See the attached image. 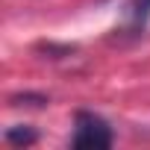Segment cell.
I'll return each mask as SVG.
<instances>
[{"label": "cell", "mask_w": 150, "mask_h": 150, "mask_svg": "<svg viewBox=\"0 0 150 150\" xmlns=\"http://www.w3.org/2000/svg\"><path fill=\"white\" fill-rule=\"evenodd\" d=\"M9 103H12V106H44L47 97H44V94H15Z\"/></svg>", "instance_id": "cell-3"}, {"label": "cell", "mask_w": 150, "mask_h": 150, "mask_svg": "<svg viewBox=\"0 0 150 150\" xmlns=\"http://www.w3.org/2000/svg\"><path fill=\"white\" fill-rule=\"evenodd\" d=\"M74 147L77 150H106L112 147V129L103 118L91 112L77 115V129H74Z\"/></svg>", "instance_id": "cell-1"}, {"label": "cell", "mask_w": 150, "mask_h": 150, "mask_svg": "<svg viewBox=\"0 0 150 150\" xmlns=\"http://www.w3.org/2000/svg\"><path fill=\"white\" fill-rule=\"evenodd\" d=\"M35 129H30V127H12L9 132H6V141L9 144H15V147H27V144H35Z\"/></svg>", "instance_id": "cell-2"}, {"label": "cell", "mask_w": 150, "mask_h": 150, "mask_svg": "<svg viewBox=\"0 0 150 150\" xmlns=\"http://www.w3.org/2000/svg\"><path fill=\"white\" fill-rule=\"evenodd\" d=\"M129 9H132V18L144 24L147 15H150V0H132V6H129Z\"/></svg>", "instance_id": "cell-4"}]
</instances>
